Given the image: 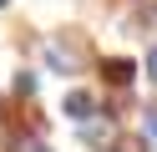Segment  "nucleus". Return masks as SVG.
Instances as JSON below:
<instances>
[{"label": "nucleus", "mask_w": 157, "mask_h": 152, "mask_svg": "<svg viewBox=\"0 0 157 152\" xmlns=\"http://www.w3.org/2000/svg\"><path fill=\"white\" fill-rule=\"evenodd\" d=\"M86 61H91V56H86V46H81V41H61V36H51V41H46V66H51L56 76H81V71H86Z\"/></svg>", "instance_id": "obj_1"}, {"label": "nucleus", "mask_w": 157, "mask_h": 152, "mask_svg": "<svg viewBox=\"0 0 157 152\" xmlns=\"http://www.w3.org/2000/svg\"><path fill=\"white\" fill-rule=\"evenodd\" d=\"M76 137H81L91 152H106V147H117V142H122V122H117L112 111H96V117H86L81 127H76Z\"/></svg>", "instance_id": "obj_2"}, {"label": "nucleus", "mask_w": 157, "mask_h": 152, "mask_svg": "<svg viewBox=\"0 0 157 152\" xmlns=\"http://www.w3.org/2000/svg\"><path fill=\"white\" fill-rule=\"evenodd\" d=\"M101 111V96H96L91 86H66L61 91V117L71 122V127H81L86 117H96Z\"/></svg>", "instance_id": "obj_3"}, {"label": "nucleus", "mask_w": 157, "mask_h": 152, "mask_svg": "<svg viewBox=\"0 0 157 152\" xmlns=\"http://www.w3.org/2000/svg\"><path fill=\"white\" fill-rule=\"evenodd\" d=\"M137 76H142V66H137L132 56H101V81L112 91H132Z\"/></svg>", "instance_id": "obj_4"}, {"label": "nucleus", "mask_w": 157, "mask_h": 152, "mask_svg": "<svg viewBox=\"0 0 157 152\" xmlns=\"http://www.w3.org/2000/svg\"><path fill=\"white\" fill-rule=\"evenodd\" d=\"M10 91H15V96H21V101H31L36 91H41V76H36V71H15V81H10Z\"/></svg>", "instance_id": "obj_5"}, {"label": "nucleus", "mask_w": 157, "mask_h": 152, "mask_svg": "<svg viewBox=\"0 0 157 152\" xmlns=\"http://www.w3.org/2000/svg\"><path fill=\"white\" fill-rule=\"evenodd\" d=\"M10 152H51V147H46L36 132H15V137H10Z\"/></svg>", "instance_id": "obj_6"}, {"label": "nucleus", "mask_w": 157, "mask_h": 152, "mask_svg": "<svg viewBox=\"0 0 157 152\" xmlns=\"http://www.w3.org/2000/svg\"><path fill=\"white\" fill-rule=\"evenodd\" d=\"M142 142H152V147H157V101H152V107H142Z\"/></svg>", "instance_id": "obj_7"}, {"label": "nucleus", "mask_w": 157, "mask_h": 152, "mask_svg": "<svg viewBox=\"0 0 157 152\" xmlns=\"http://www.w3.org/2000/svg\"><path fill=\"white\" fill-rule=\"evenodd\" d=\"M137 66H142V76L152 81V86H157V41H147V56L137 61Z\"/></svg>", "instance_id": "obj_8"}, {"label": "nucleus", "mask_w": 157, "mask_h": 152, "mask_svg": "<svg viewBox=\"0 0 157 152\" xmlns=\"http://www.w3.org/2000/svg\"><path fill=\"white\" fill-rule=\"evenodd\" d=\"M0 10H10V0H0Z\"/></svg>", "instance_id": "obj_9"}, {"label": "nucleus", "mask_w": 157, "mask_h": 152, "mask_svg": "<svg viewBox=\"0 0 157 152\" xmlns=\"http://www.w3.org/2000/svg\"><path fill=\"white\" fill-rule=\"evenodd\" d=\"M106 152H122V147H106Z\"/></svg>", "instance_id": "obj_10"}]
</instances>
